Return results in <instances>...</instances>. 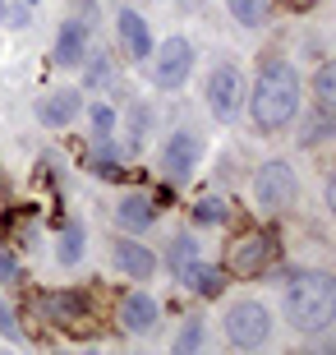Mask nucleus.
Here are the masks:
<instances>
[{
  "instance_id": "obj_23",
  "label": "nucleus",
  "mask_w": 336,
  "mask_h": 355,
  "mask_svg": "<svg viewBox=\"0 0 336 355\" xmlns=\"http://www.w3.org/2000/svg\"><path fill=\"white\" fill-rule=\"evenodd\" d=\"M198 342H203V323H198V318H189V323L180 328V337H175V351H194Z\"/></svg>"
},
{
  "instance_id": "obj_16",
  "label": "nucleus",
  "mask_w": 336,
  "mask_h": 355,
  "mask_svg": "<svg viewBox=\"0 0 336 355\" xmlns=\"http://www.w3.org/2000/svg\"><path fill=\"white\" fill-rule=\"evenodd\" d=\"M313 102H318V111H332L336 106V65L332 60H323L318 74H313Z\"/></svg>"
},
{
  "instance_id": "obj_13",
  "label": "nucleus",
  "mask_w": 336,
  "mask_h": 355,
  "mask_svg": "<svg viewBox=\"0 0 336 355\" xmlns=\"http://www.w3.org/2000/svg\"><path fill=\"white\" fill-rule=\"evenodd\" d=\"M83 51H88V24H83V19H69V24L60 28V42H55V60H60V65H78Z\"/></svg>"
},
{
  "instance_id": "obj_6",
  "label": "nucleus",
  "mask_w": 336,
  "mask_h": 355,
  "mask_svg": "<svg viewBox=\"0 0 336 355\" xmlns=\"http://www.w3.org/2000/svg\"><path fill=\"white\" fill-rule=\"evenodd\" d=\"M240 97H245L240 69H235V65H217V69H212V79H207V106H212V116L231 120L235 111H240Z\"/></svg>"
},
{
  "instance_id": "obj_17",
  "label": "nucleus",
  "mask_w": 336,
  "mask_h": 355,
  "mask_svg": "<svg viewBox=\"0 0 336 355\" xmlns=\"http://www.w3.org/2000/svg\"><path fill=\"white\" fill-rule=\"evenodd\" d=\"M46 309H51L55 323H74V318L83 314V295H74V291H65V295H46Z\"/></svg>"
},
{
  "instance_id": "obj_28",
  "label": "nucleus",
  "mask_w": 336,
  "mask_h": 355,
  "mask_svg": "<svg viewBox=\"0 0 336 355\" xmlns=\"http://www.w3.org/2000/svg\"><path fill=\"white\" fill-rule=\"evenodd\" d=\"M24 5H37V0H24Z\"/></svg>"
},
{
  "instance_id": "obj_26",
  "label": "nucleus",
  "mask_w": 336,
  "mask_h": 355,
  "mask_svg": "<svg viewBox=\"0 0 336 355\" xmlns=\"http://www.w3.org/2000/svg\"><path fill=\"white\" fill-rule=\"evenodd\" d=\"M5 24H10V28H24V24H28V5H24V0L5 10Z\"/></svg>"
},
{
  "instance_id": "obj_24",
  "label": "nucleus",
  "mask_w": 336,
  "mask_h": 355,
  "mask_svg": "<svg viewBox=\"0 0 336 355\" xmlns=\"http://www.w3.org/2000/svg\"><path fill=\"white\" fill-rule=\"evenodd\" d=\"M111 125H116V111H111V106H92V130L106 139V134H111Z\"/></svg>"
},
{
  "instance_id": "obj_8",
  "label": "nucleus",
  "mask_w": 336,
  "mask_h": 355,
  "mask_svg": "<svg viewBox=\"0 0 336 355\" xmlns=\"http://www.w3.org/2000/svg\"><path fill=\"white\" fill-rule=\"evenodd\" d=\"M272 254H276V240H272V236H245V240L231 250V272L258 277L263 268L272 263Z\"/></svg>"
},
{
  "instance_id": "obj_1",
  "label": "nucleus",
  "mask_w": 336,
  "mask_h": 355,
  "mask_svg": "<svg viewBox=\"0 0 336 355\" xmlns=\"http://www.w3.org/2000/svg\"><path fill=\"white\" fill-rule=\"evenodd\" d=\"M299 74L290 69V60H272V65H263L258 83H254V102H249V111H254V125L258 130H285L290 120L299 116Z\"/></svg>"
},
{
  "instance_id": "obj_20",
  "label": "nucleus",
  "mask_w": 336,
  "mask_h": 355,
  "mask_svg": "<svg viewBox=\"0 0 336 355\" xmlns=\"http://www.w3.org/2000/svg\"><path fill=\"white\" fill-rule=\"evenodd\" d=\"M83 259V226H65L60 236V263H78Z\"/></svg>"
},
{
  "instance_id": "obj_9",
  "label": "nucleus",
  "mask_w": 336,
  "mask_h": 355,
  "mask_svg": "<svg viewBox=\"0 0 336 355\" xmlns=\"http://www.w3.org/2000/svg\"><path fill=\"white\" fill-rule=\"evenodd\" d=\"M111 263H116V272H125V277H134V282H143V277H152L157 259H152V250H148V245L116 240V245H111Z\"/></svg>"
},
{
  "instance_id": "obj_18",
  "label": "nucleus",
  "mask_w": 336,
  "mask_h": 355,
  "mask_svg": "<svg viewBox=\"0 0 336 355\" xmlns=\"http://www.w3.org/2000/svg\"><path fill=\"white\" fill-rule=\"evenodd\" d=\"M226 10L235 14V24H240V28H258L263 14H267V0H226Z\"/></svg>"
},
{
  "instance_id": "obj_4",
  "label": "nucleus",
  "mask_w": 336,
  "mask_h": 355,
  "mask_svg": "<svg viewBox=\"0 0 336 355\" xmlns=\"http://www.w3.org/2000/svg\"><path fill=\"white\" fill-rule=\"evenodd\" d=\"M299 184H295V171L285 162H263L258 175H254V198H258L263 212H285L295 203Z\"/></svg>"
},
{
  "instance_id": "obj_7",
  "label": "nucleus",
  "mask_w": 336,
  "mask_h": 355,
  "mask_svg": "<svg viewBox=\"0 0 336 355\" xmlns=\"http://www.w3.org/2000/svg\"><path fill=\"white\" fill-rule=\"evenodd\" d=\"M198 153H203V144H198L194 130H175L166 139V148H161V171L170 175V180H184V175L194 171Z\"/></svg>"
},
{
  "instance_id": "obj_3",
  "label": "nucleus",
  "mask_w": 336,
  "mask_h": 355,
  "mask_svg": "<svg viewBox=\"0 0 336 355\" xmlns=\"http://www.w3.org/2000/svg\"><path fill=\"white\" fill-rule=\"evenodd\" d=\"M221 328H226V342L231 346L254 351V346H263L272 337V314L263 300H235L226 309V318H221Z\"/></svg>"
},
{
  "instance_id": "obj_11",
  "label": "nucleus",
  "mask_w": 336,
  "mask_h": 355,
  "mask_svg": "<svg viewBox=\"0 0 336 355\" xmlns=\"http://www.w3.org/2000/svg\"><path fill=\"white\" fill-rule=\"evenodd\" d=\"M152 217H157L152 194H125L116 203V222L125 226V231H148V226H152Z\"/></svg>"
},
{
  "instance_id": "obj_25",
  "label": "nucleus",
  "mask_w": 336,
  "mask_h": 355,
  "mask_svg": "<svg viewBox=\"0 0 336 355\" xmlns=\"http://www.w3.org/2000/svg\"><path fill=\"white\" fill-rule=\"evenodd\" d=\"M0 282H5V286H14V282H19V263H14L5 250H0Z\"/></svg>"
},
{
  "instance_id": "obj_10",
  "label": "nucleus",
  "mask_w": 336,
  "mask_h": 355,
  "mask_svg": "<svg viewBox=\"0 0 336 355\" xmlns=\"http://www.w3.org/2000/svg\"><path fill=\"white\" fill-rule=\"evenodd\" d=\"M78 106H83V97H78L74 88H60V92H51V97L37 102V120L46 130H60V125H69V120L78 116Z\"/></svg>"
},
{
  "instance_id": "obj_19",
  "label": "nucleus",
  "mask_w": 336,
  "mask_h": 355,
  "mask_svg": "<svg viewBox=\"0 0 336 355\" xmlns=\"http://www.w3.org/2000/svg\"><path fill=\"white\" fill-rule=\"evenodd\" d=\"M194 259H198V240L194 236H180L175 245H170V268H175V272H184Z\"/></svg>"
},
{
  "instance_id": "obj_12",
  "label": "nucleus",
  "mask_w": 336,
  "mask_h": 355,
  "mask_svg": "<svg viewBox=\"0 0 336 355\" xmlns=\"http://www.w3.org/2000/svg\"><path fill=\"white\" fill-rule=\"evenodd\" d=\"M120 318H125L130 332H152L157 328V300L143 295V291H134V295H125V304H120Z\"/></svg>"
},
{
  "instance_id": "obj_15",
  "label": "nucleus",
  "mask_w": 336,
  "mask_h": 355,
  "mask_svg": "<svg viewBox=\"0 0 336 355\" xmlns=\"http://www.w3.org/2000/svg\"><path fill=\"white\" fill-rule=\"evenodd\" d=\"M180 277H184V282H189V286L198 291V295H221V286H226V272H221V268H207V263H198V259H194L189 268H184Z\"/></svg>"
},
{
  "instance_id": "obj_21",
  "label": "nucleus",
  "mask_w": 336,
  "mask_h": 355,
  "mask_svg": "<svg viewBox=\"0 0 336 355\" xmlns=\"http://www.w3.org/2000/svg\"><path fill=\"white\" fill-rule=\"evenodd\" d=\"M226 212H231V208H226L221 198H203V203L194 208V217H198L203 226H217V222H226Z\"/></svg>"
},
{
  "instance_id": "obj_14",
  "label": "nucleus",
  "mask_w": 336,
  "mask_h": 355,
  "mask_svg": "<svg viewBox=\"0 0 336 355\" xmlns=\"http://www.w3.org/2000/svg\"><path fill=\"white\" fill-rule=\"evenodd\" d=\"M120 37H125V46H130V55H152V37H148V24H143L134 10H120Z\"/></svg>"
},
{
  "instance_id": "obj_2",
  "label": "nucleus",
  "mask_w": 336,
  "mask_h": 355,
  "mask_svg": "<svg viewBox=\"0 0 336 355\" xmlns=\"http://www.w3.org/2000/svg\"><path fill=\"white\" fill-rule=\"evenodd\" d=\"M285 323L295 332H323L336 318V282L327 272H295L285 282Z\"/></svg>"
},
{
  "instance_id": "obj_5",
  "label": "nucleus",
  "mask_w": 336,
  "mask_h": 355,
  "mask_svg": "<svg viewBox=\"0 0 336 355\" xmlns=\"http://www.w3.org/2000/svg\"><path fill=\"white\" fill-rule=\"evenodd\" d=\"M194 69V46L184 37H166L152 55V83L157 88H180Z\"/></svg>"
},
{
  "instance_id": "obj_27",
  "label": "nucleus",
  "mask_w": 336,
  "mask_h": 355,
  "mask_svg": "<svg viewBox=\"0 0 336 355\" xmlns=\"http://www.w3.org/2000/svg\"><path fill=\"white\" fill-rule=\"evenodd\" d=\"M0 332H5V337H19V323H14L10 304H0Z\"/></svg>"
},
{
  "instance_id": "obj_22",
  "label": "nucleus",
  "mask_w": 336,
  "mask_h": 355,
  "mask_svg": "<svg viewBox=\"0 0 336 355\" xmlns=\"http://www.w3.org/2000/svg\"><path fill=\"white\" fill-rule=\"evenodd\" d=\"M92 171L102 175V180H120V175H125V171H120V157H111V148H106V144H102V153H97V162H92Z\"/></svg>"
}]
</instances>
